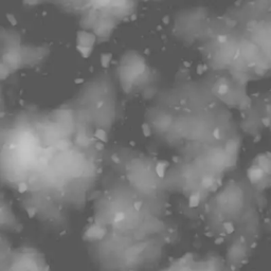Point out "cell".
<instances>
[{
  "label": "cell",
  "instance_id": "1",
  "mask_svg": "<svg viewBox=\"0 0 271 271\" xmlns=\"http://www.w3.org/2000/svg\"><path fill=\"white\" fill-rule=\"evenodd\" d=\"M64 127L21 128L2 136V174L38 216L45 204L57 213L78 207L98 176L93 136L65 133Z\"/></svg>",
  "mask_w": 271,
  "mask_h": 271
}]
</instances>
